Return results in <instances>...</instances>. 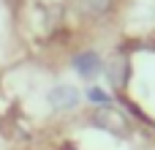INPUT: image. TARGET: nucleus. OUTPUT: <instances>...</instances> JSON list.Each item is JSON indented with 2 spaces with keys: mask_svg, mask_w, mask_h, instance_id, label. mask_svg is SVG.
<instances>
[{
  "mask_svg": "<svg viewBox=\"0 0 155 150\" xmlns=\"http://www.w3.org/2000/svg\"><path fill=\"white\" fill-rule=\"evenodd\" d=\"M90 123H93V126H98L101 131L114 134V137H125V134L131 131V126H128L125 115H123V112H117V109H109V107H101L98 112H93Z\"/></svg>",
  "mask_w": 155,
  "mask_h": 150,
  "instance_id": "1",
  "label": "nucleus"
},
{
  "mask_svg": "<svg viewBox=\"0 0 155 150\" xmlns=\"http://www.w3.org/2000/svg\"><path fill=\"white\" fill-rule=\"evenodd\" d=\"M46 101L54 112H71L79 107V90L71 87V85H57L46 93Z\"/></svg>",
  "mask_w": 155,
  "mask_h": 150,
  "instance_id": "2",
  "label": "nucleus"
},
{
  "mask_svg": "<svg viewBox=\"0 0 155 150\" xmlns=\"http://www.w3.org/2000/svg\"><path fill=\"white\" fill-rule=\"evenodd\" d=\"M74 68H76V74H79L82 79H93V77H98V74L104 71V60H101L98 52L84 49V52H79V55L74 57Z\"/></svg>",
  "mask_w": 155,
  "mask_h": 150,
  "instance_id": "3",
  "label": "nucleus"
},
{
  "mask_svg": "<svg viewBox=\"0 0 155 150\" xmlns=\"http://www.w3.org/2000/svg\"><path fill=\"white\" fill-rule=\"evenodd\" d=\"M104 74H106V79H109L112 87H123V85H125V77H128V60L120 57V55H114V57L104 66Z\"/></svg>",
  "mask_w": 155,
  "mask_h": 150,
  "instance_id": "4",
  "label": "nucleus"
},
{
  "mask_svg": "<svg viewBox=\"0 0 155 150\" xmlns=\"http://www.w3.org/2000/svg\"><path fill=\"white\" fill-rule=\"evenodd\" d=\"M76 3H79V8H82L84 14H90V16L106 14L109 5H112V0H76Z\"/></svg>",
  "mask_w": 155,
  "mask_h": 150,
  "instance_id": "5",
  "label": "nucleus"
},
{
  "mask_svg": "<svg viewBox=\"0 0 155 150\" xmlns=\"http://www.w3.org/2000/svg\"><path fill=\"white\" fill-rule=\"evenodd\" d=\"M87 101L101 104V107H109V104H112V96H109V93H104L101 87H87Z\"/></svg>",
  "mask_w": 155,
  "mask_h": 150,
  "instance_id": "6",
  "label": "nucleus"
}]
</instances>
